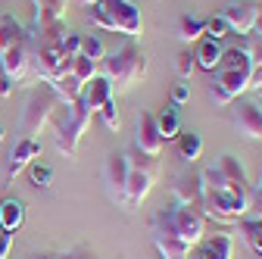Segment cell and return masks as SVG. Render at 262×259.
Listing matches in <instances>:
<instances>
[{
  "label": "cell",
  "instance_id": "cell-1",
  "mask_svg": "<svg viewBox=\"0 0 262 259\" xmlns=\"http://www.w3.org/2000/svg\"><path fill=\"white\" fill-rule=\"evenodd\" d=\"M100 75L110 81L113 97L131 91V88H135L147 75V56L135 44V38H125V44L119 50H113V53H106L100 59Z\"/></svg>",
  "mask_w": 262,
  "mask_h": 259
},
{
  "label": "cell",
  "instance_id": "cell-2",
  "mask_svg": "<svg viewBox=\"0 0 262 259\" xmlns=\"http://www.w3.org/2000/svg\"><path fill=\"white\" fill-rule=\"evenodd\" d=\"M88 19L91 25L103 31H116V35H125V38H138L144 31L141 10L131 0H97L88 10Z\"/></svg>",
  "mask_w": 262,
  "mask_h": 259
},
{
  "label": "cell",
  "instance_id": "cell-3",
  "mask_svg": "<svg viewBox=\"0 0 262 259\" xmlns=\"http://www.w3.org/2000/svg\"><path fill=\"white\" fill-rule=\"evenodd\" d=\"M62 106H66V103L56 97V91H53L47 81L35 84V88L25 94L22 116H19V132H22V138H35V135H41V128L50 125L53 116L62 113Z\"/></svg>",
  "mask_w": 262,
  "mask_h": 259
},
{
  "label": "cell",
  "instance_id": "cell-4",
  "mask_svg": "<svg viewBox=\"0 0 262 259\" xmlns=\"http://www.w3.org/2000/svg\"><path fill=\"white\" fill-rule=\"evenodd\" d=\"M91 110L84 106V100H78L72 106H62V116H53V128H56V138H53V147L62 153V156H75L84 132H88V122H91Z\"/></svg>",
  "mask_w": 262,
  "mask_h": 259
},
{
  "label": "cell",
  "instance_id": "cell-5",
  "mask_svg": "<svg viewBox=\"0 0 262 259\" xmlns=\"http://www.w3.org/2000/svg\"><path fill=\"white\" fill-rule=\"evenodd\" d=\"M31 7H35V16H31V25H28L31 38L35 41L66 38L62 19L69 13V0H31Z\"/></svg>",
  "mask_w": 262,
  "mask_h": 259
},
{
  "label": "cell",
  "instance_id": "cell-6",
  "mask_svg": "<svg viewBox=\"0 0 262 259\" xmlns=\"http://www.w3.org/2000/svg\"><path fill=\"white\" fill-rule=\"evenodd\" d=\"M200 212L203 219H215V222H241L250 212V193H234V190H203L200 200Z\"/></svg>",
  "mask_w": 262,
  "mask_h": 259
},
{
  "label": "cell",
  "instance_id": "cell-7",
  "mask_svg": "<svg viewBox=\"0 0 262 259\" xmlns=\"http://www.w3.org/2000/svg\"><path fill=\"white\" fill-rule=\"evenodd\" d=\"M250 75H253V62L241 69H215L209 81V100L215 106H231L244 91H250Z\"/></svg>",
  "mask_w": 262,
  "mask_h": 259
},
{
  "label": "cell",
  "instance_id": "cell-8",
  "mask_svg": "<svg viewBox=\"0 0 262 259\" xmlns=\"http://www.w3.org/2000/svg\"><path fill=\"white\" fill-rule=\"evenodd\" d=\"M131 175H128V212H135L153 190L156 172H159V159L144 156V153H128Z\"/></svg>",
  "mask_w": 262,
  "mask_h": 259
},
{
  "label": "cell",
  "instance_id": "cell-9",
  "mask_svg": "<svg viewBox=\"0 0 262 259\" xmlns=\"http://www.w3.org/2000/svg\"><path fill=\"white\" fill-rule=\"evenodd\" d=\"M166 222H169V228L178 241H184L187 247H196L203 241L206 234V219L200 209H193V206H175V209H166Z\"/></svg>",
  "mask_w": 262,
  "mask_h": 259
},
{
  "label": "cell",
  "instance_id": "cell-10",
  "mask_svg": "<svg viewBox=\"0 0 262 259\" xmlns=\"http://www.w3.org/2000/svg\"><path fill=\"white\" fill-rule=\"evenodd\" d=\"M128 175H131L128 153H110L103 163V187H106V197L119 209H128Z\"/></svg>",
  "mask_w": 262,
  "mask_h": 259
},
{
  "label": "cell",
  "instance_id": "cell-11",
  "mask_svg": "<svg viewBox=\"0 0 262 259\" xmlns=\"http://www.w3.org/2000/svg\"><path fill=\"white\" fill-rule=\"evenodd\" d=\"M150 231H153V247L162 259H193V247H187L184 241H178L166 222V212H156L150 219Z\"/></svg>",
  "mask_w": 262,
  "mask_h": 259
},
{
  "label": "cell",
  "instance_id": "cell-12",
  "mask_svg": "<svg viewBox=\"0 0 262 259\" xmlns=\"http://www.w3.org/2000/svg\"><path fill=\"white\" fill-rule=\"evenodd\" d=\"M135 147H138V153H144V156H153V159H159L162 147H166V138L159 135V128H156V116H153L150 110H138Z\"/></svg>",
  "mask_w": 262,
  "mask_h": 259
},
{
  "label": "cell",
  "instance_id": "cell-13",
  "mask_svg": "<svg viewBox=\"0 0 262 259\" xmlns=\"http://www.w3.org/2000/svg\"><path fill=\"white\" fill-rule=\"evenodd\" d=\"M256 16H259V4H253V0H231L222 10L228 31H234V35H250L256 25Z\"/></svg>",
  "mask_w": 262,
  "mask_h": 259
},
{
  "label": "cell",
  "instance_id": "cell-14",
  "mask_svg": "<svg viewBox=\"0 0 262 259\" xmlns=\"http://www.w3.org/2000/svg\"><path fill=\"white\" fill-rule=\"evenodd\" d=\"M231 119H234V128L244 135V138H250V141H262V110L256 106V103H234V110H231Z\"/></svg>",
  "mask_w": 262,
  "mask_h": 259
},
{
  "label": "cell",
  "instance_id": "cell-15",
  "mask_svg": "<svg viewBox=\"0 0 262 259\" xmlns=\"http://www.w3.org/2000/svg\"><path fill=\"white\" fill-rule=\"evenodd\" d=\"M172 193H175V200L181 206L200 209V200H203V178H200V172H184V175H178L175 184H172Z\"/></svg>",
  "mask_w": 262,
  "mask_h": 259
},
{
  "label": "cell",
  "instance_id": "cell-16",
  "mask_svg": "<svg viewBox=\"0 0 262 259\" xmlns=\"http://www.w3.org/2000/svg\"><path fill=\"white\" fill-rule=\"evenodd\" d=\"M41 156V144L35 138H22L13 150H10V159H7V181H13L19 172H25L31 166V159Z\"/></svg>",
  "mask_w": 262,
  "mask_h": 259
},
{
  "label": "cell",
  "instance_id": "cell-17",
  "mask_svg": "<svg viewBox=\"0 0 262 259\" xmlns=\"http://www.w3.org/2000/svg\"><path fill=\"white\" fill-rule=\"evenodd\" d=\"M234 256V238L231 231H219L212 238H203L196 244L193 259H231Z\"/></svg>",
  "mask_w": 262,
  "mask_h": 259
},
{
  "label": "cell",
  "instance_id": "cell-18",
  "mask_svg": "<svg viewBox=\"0 0 262 259\" xmlns=\"http://www.w3.org/2000/svg\"><path fill=\"white\" fill-rule=\"evenodd\" d=\"M81 100H84V106L97 116V110H100L106 100H113V88H110V81H106L103 75H94V78L84 84V91H81Z\"/></svg>",
  "mask_w": 262,
  "mask_h": 259
},
{
  "label": "cell",
  "instance_id": "cell-19",
  "mask_svg": "<svg viewBox=\"0 0 262 259\" xmlns=\"http://www.w3.org/2000/svg\"><path fill=\"white\" fill-rule=\"evenodd\" d=\"M25 222V203L19 197H4L0 200V231L16 234Z\"/></svg>",
  "mask_w": 262,
  "mask_h": 259
},
{
  "label": "cell",
  "instance_id": "cell-20",
  "mask_svg": "<svg viewBox=\"0 0 262 259\" xmlns=\"http://www.w3.org/2000/svg\"><path fill=\"white\" fill-rule=\"evenodd\" d=\"M222 41H212V38H200V47H196L193 53V62H196V69H203V72H215L219 69V62H222Z\"/></svg>",
  "mask_w": 262,
  "mask_h": 259
},
{
  "label": "cell",
  "instance_id": "cell-21",
  "mask_svg": "<svg viewBox=\"0 0 262 259\" xmlns=\"http://www.w3.org/2000/svg\"><path fill=\"white\" fill-rule=\"evenodd\" d=\"M175 150H178V156L184 159V163H196V159L203 156V138L196 135V132H178V138H175Z\"/></svg>",
  "mask_w": 262,
  "mask_h": 259
},
{
  "label": "cell",
  "instance_id": "cell-22",
  "mask_svg": "<svg viewBox=\"0 0 262 259\" xmlns=\"http://www.w3.org/2000/svg\"><path fill=\"white\" fill-rule=\"evenodd\" d=\"M50 88L56 91V97H59L66 106H72L78 97H81V91H84V84H81V81H75V78H72V72H66L62 78H56Z\"/></svg>",
  "mask_w": 262,
  "mask_h": 259
},
{
  "label": "cell",
  "instance_id": "cell-23",
  "mask_svg": "<svg viewBox=\"0 0 262 259\" xmlns=\"http://www.w3.org/2000/svg\"><path fill=\"white\" fill-rule=\"evenodd\" d=\"M156 128H159V135L166 138V141H175V138H178L181 125H178V113H175V103L162 106V110L156 113Z\"/></svg>",
  "mask_w": 262,
  "mask_h": 259
},
{
  "label": "cell",
  "instance_id": "cell-24",
  "mask_svg": "<svg viewBox=\"0 0 262 259\" xmlns=\"http://www.w3.org/2000/svg\"><path fill=\"white\" fill-rule=\"evenodd\" d=\"M241 238L247 241V247L253 253L262 256V215L256 219H241Z\"/></svg>",
  "mask_w": 262,
  "mask_h": 259
},
{
  "label": "cell",
  "instance_id": "cell-25",
  "mask_svg": "<svg viewBox=\"0 0 262 259\" xmlns=\"http://www.w3.org/2000/svg\"><path fill=\"white\" fill-rule=\"evenodd\" d=\"M215 172H219L225 181H247L241 159H234L231 153H225V156H219V159H215Z\"/></svg>",
  "mask_w": 262,
  "mask_h": 259
},
{
  "label": "cell",
  "instance_id": "cell-26",
  "mask_svg": "<svg viewBox=\"0 0 262 259\" xmlns=\"http://www.w3.org/2000/svg\"><path fill=\"white\" fill-rule=\"evenodd\" d=\"M206 35V22L203 19H193V16H181L178 22V38L184 44H193V41H200Z\"/></svg>",
  "mask_w": 262,
  "mask_h": 259
},
{
  "label": "cell",
  "instance_id": "cell-27",
  "mask_svg": "<svg viewBox=\"0 0 262 259\" xmlns=\"http://www.w3.org/2000/svg\"><path fill=\"white\" fill-rule=\"evenodd\" d=\"M97 69H100V66H97L94 59H88V56H81V53H78V56L72 59V69H69V72H72V78H75V81L88 84V81H91L94 75H100Z\"/></svg>",
  "mask_w": 262,
  "mask_h": 259
},
{
  "label": "cell",
  "instance_id": "cell-28",
  "mask_svg": "<svg viewBox=\"0 0 262 259\" xmlns=\"http://www.w3.org/2000/svg\"><path fill=\"white\" fill-rule=\"evenodd\" d=\"M97 116H100V122H103V128L106 132H119V125H122V119H119V106H116V97L113 100H106L100 110H97Z\"/></svg>",
  "mask_w": 262,
  "mask_h": 259
},
{
  "label": "cell",
  "instance_id": "cell-29",
  "mask_svg": "<svg viewBox=\"0 0 262 259\" xmlns=\"http://www.w3.org/2000/svg\"><path fill=\"white\" fill-rule=\"evenodd\" d=\"M81 56H88V59H94L97 66H100V59L106 56V50H103V44H100V38H94V35H81Z\"/></svg>",
  "mask_w": 262,
  "mask_h": 259
},
{
  "label": "cell",
  "instance_id": "cell-30",
  "mask_svg": "<svg viewBox=\"0 0 262 259\" xmlns=\"http://www.w3.org/2000/svg\"><path fill=\"white\" fill-rule=\"evenodd\" d=\"M28 178H31V184L35 187H50L53 184V169H47V166H28Z\"/></svg>",
  "mask_w": 262,
  "mask_h": 259
},
{
  "label": "cell",
  "instance_id": "cell-31",
  "mask_svg": "<svg viewBox=\"0 0 262 259\" xmlns=\"http://www.w3.org/2000/svg\"><path fill=\"white\" fill-rule=\"evenodd\" d=\"M193 69H196L193 53H190V50H181V53H178V59H175V72H178L181 78H190V75H193Z\"/></svg>",
  "mask_w": 262,
  "mask_h": 259
},
{
  "label": "cell",
  "instance_id": "cell-32",
  "mask_svg": "<svg viewBox=\"0 0 262 259\" xmlns=\"http://www.w3.org/2000/svg\"><path fill=\"white\" fill-rule=\"evenodd\" d=\"M225 35H228V25H225V19H222V16H212V19H206V35H203V38L222 41Z\"/></svg>",
  "mask_w": 262,
  "mask_h": 259
},
{
  "label": "cell",
  "instance_id": "cell-33",
  "mask_svg": "<svg viewBox=\"0 0 262 259\" xmlns=\"http://www.w3.org/2000/svg\"><path fill=\"white\" fill-rule=\"evenodd\" d=\"M59 259H97V253L91 250V247H84V244H75V247H69L66 253H56Z\"/></svg>",
  "mask_w": 262,
  "mask_h": 259
},
{
  "label": "cell",
  "instance_id": "cell-34",
  "mask_svg": "<svg viewBox=\"0 0 262 259\" xmlns=\"http://www.w3.org/2000/svg\"><path fill=\"white\" fill-rule=\"evenodd\" d=\"M250 212L262 215V178H259V184L250 190Z\"/></svg>",
  "mask_w": 262,
  "mask_h": 259
},
{
  "label": "cell",
  "instance_id": "cell-35",
  "mask_svg": "<svg viewBox=\"0 0 262 259\" xmlns=\"http://www.w3.org/2000/svg\"><path fill=\"white\" fill-rule=\"evenodd\" d=\"M13 244H16V238H13L10 231H0V259H10Z\"/></svg>",
  "mask_w": 262,
  "mask_h": 259
},
{
  "label": "cell",
  "instance_id": "cell-36",
  "mask_svg": "<svg viewBox=\"0 0 262 259\" xmlns=\"http://www.w3.org/2000/svg\"><path fill=\"white\" fill-rule=\"evenodd\" d=\"M187 97H190V88H187V84H178V88L172 91V103L181 106V103H187Z\"/></svg>",
  "mask_w": 262,
  "mask_h": 259
},
{
  "label": "cell",
  "instance_id": "cell-37",
  "mask_svg": "<svg viewBox=\"0 0 262 259\" xmlns=\"http://www.w3.org/2000/svg\"><path fill=\"white\" fill-rule=\"evenodd\" d=\"M25 259H59L56 253H50V250H38V253H28Z\"/></svg>",
  "mask_w": 262,
  "mask_h": 259
},
{
  "label": "cell",
  "instance_id": "cell-38",
  "mask_svg": "<svg viewBox=\"0 0 262 259\" xmlns=\"http://www.w3.org/2000/svg\"><path fill=\"white\" fill-rule=\"evenodd\" d=\"M250 35H253V38H262V4H259V16H256V25H253Z\"/></svg>",
  "mask_w": 262,
  "mask_h": 259
},
{
  "label": "cell",
  "instance_id": "cell-39",
  "mask_svg": "<svg viewBox=\"0 0 262 259\" xmlns=\"http://www.w3.org/2000/svg\"><path fill=\"white\" fill-rule=\"evenodd\" d=\"M253 103H256V106H259V110H262V84H259V88H256V91H253Z\"/></svg>",
  "mask_w": 262,
  "mask_h": 259
},
{
  "label": "cell",
  "instance_id": "cell-40",
  "mask_svg": "<svg viewBox=\"0 0 262 259\" xmlns=\"http://www.w3.org/2000/svg\"><path fill=\"white\" fill-rule=\"evenodd\" d=\"M81 4H88V7H91V4H97V0H81Z\"/></svg>",
  "mask_w": 262,
  "mask_h": 259
},
{
  "label": "cell",
  "instance_id": "cell-41",
  "mask_svg": "<svg viewBox=\"0 0 262 259\" xmlns=\"http://www.w3.org/2000/svg\"><path fill=\"white\" fill-rule=\"evenodd\" d=\"M0 141H4V125H0Z\"/></svg>",
  "mask_w": 262,
  "mask_h": 259
},
{
  "label": "cell",
  "instance_id": "cell-42",
  "mask_svg": "<svg viewBox=\"0 0 262 259\" xmlns=\"http://www.w3.org/2000/svg\"><path fill=\"white\" fill-rule=\"evenodd\" d=\"M253 4H262V0H253Z\"/></svg>",
  "mask_w": 262,
  "mask_h": 259
}]
</instances>
